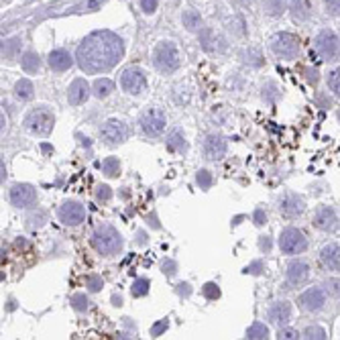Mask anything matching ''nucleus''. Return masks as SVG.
<instances>
[{
	"label": "nucleus",
	"mask_w": 340,
	"mask_h": 340,
	"mask_svg": "<svg viewBox=\"0 0 340 340\" xmlns=\"http://www.w3.org/2000/svg\"><path fill=\"white\" fill-rule=\"evenodd\" d=\"M306 77H308L310 84H316V82H318V69L308 67V69H306Z\"/></svg>",
	"instance_id": "49530a36"
},
{
	"label": "nucleus",
	"mask_w": 340,
	"mask_h": 340,
	"mask_svg": "<svg viewBox=\"0 0 340 340\" xmlns=\"http://www.w3.org/2000/svg\"><path fill=\"white\" fill-rule=\"evenodd\" d=\"M14 94L20 100H31L33 94H35V88H33V84L29 80H18L16 86H14Z\"/></svg>",
	"instance_id": "393cba45"
},
{
	"label": "nucleus",
	"mask_w": 340,
	"mask_h": 340,
	"mask_svg": "<svg viewBox=\"0 0 340 340\" xmlns=\"http://www.w3.org/2000/svg\"><path fill=\"white\" fill-rule=\"evenodd\" d=\"M92 247L104 257H112L122 251V237L114 226L102 224L92 234Z\"/></svg>",
	"instance_id": "f03ea898"
},
{
	"label": "nucleus",
	"mask_w": 340,
	"mask_h": 340,
	"mask_svg": "<svg viewBox=\"0 0 340 340\" xmlns=\"http://www.w3.org/2000/svg\"><path fill=\"white\" fill-rule=\"evenodd\" d=\"M120 86L126 94H133V96H139L145 92L147 88V77L145 73L139 69V67H126L122 73H120Z\"/></svg>",
	"instance_id": "6e6552de"
},
{
	"label": "nucleus",
	"mask_w": 340,
	"mask_h": 340,
	"mask_svg": "<svg viewBox=\"0 0 340 340\" xmlns=\"http://www.w3.org/2000/svg\"><path fill=\"white\" fill-rule=\"evenodd\" d=\"M261 249H263V251H269L271 249V241H269V237H261Z\"/></svg>",
	"instance_id": "8fccbe9b"
},
{
	"label": "nucleus",
	"mask_w": 340,
	"mask_h": 340,
	"mask_svg": "<svg viewBox=\"0 0 340 340\" xmlns=\"http://www.w3.org/2000/svg\"><path fill=\"white\" fill-rule=\"evenodd\" d=\"M96 198H98V202H108L112 198V190L108 186H98L96 188Z\"/></svg>",
	"instance_id": "4c0bfd02"
},
{
	"label": "nucleus",
	"mask_w": 340,
	"mask_h": 340,
	"mask_svg": "<svg viewBox=\"0 0 340 340\" xmlns=\"http://www.w3.org/2000/svg\"><path fill=\"white\" fill-rule=\"evenodd\" d=\"M69 302H71V306H73V308H75L77 312H84V310L88 308V298H86V296H82V294L73 296V298H71Z\"/></svg>",
	"instance_id": "e433bc0d"
},
{
	"label": "nucleus",
	"mask_w": 340,
	"mask_h": 340,
	"mask_svg": "<svg viewBox=\"0 0 340 340\" xmlns=\"http://www.w3.org/2000/svg\"><path fill=\"white\" fill-rule=\"evenodd\" d=\"M100 135L108 145H118L126 139V124L122 120H114V118L106 120L104 126L100 128Z\"/></svg>",
	"instance_id": "9b49d317"
},
{
	"label": "nucleus",
	"mask_w": 340,
	"mask_h": 340,
	"mask_svg": "<svg viewBox=\"0 0 340 340\" xmlns=\"http://www.w3.org/2000/svg\"><path fill=\"white\" fill-rule=\"evenodd\" d=\"M328 88H330V92L334 96L340 98V67H336V69H332L328 73Z\"/></svg>",
	"instance_id": "2f4dec72"
},
{
	"label": "nucleus",
	"mask_w": 340,
	"mask_h": 340,
	"mask_svg": "<svg viewBox=\"0 0 340 340\" xmlns=\"http://www.w3.org/2000/svg\"><path fill=\"white\" fill-rule=\"evenodd\" d=\"M167 328H169V322H167V318H165V320L157 322V324L151 328V336H161V334H163Z\"/></svg>",
	"instance_id": "ea45409f"
},
{
	"label": "nucleus",
	"mask_w": 340,
	"mask_h": 340,
	"mask_svg": "<svg viewBox=\"0 0 340 340\" xmlns=\"http://www.w3.org/2000/svg\"><path fill=\"white\" fill-rule=\"evenodd\" d=\"M314 49L324 61H332L340 55V39L330 29H324L314 39Z\"/></svg>",
	"instance_id": "39448f33"
},
{
	"label": "nucleus",
	"mask_w": 340,
	"mask_h": 340,
	"mask_svg": "<svg viewBox=\"0 0 340 340\" xmlns=\"http://www.w3.org/2000/svg\"><path fill=\"white\" fill-rule=\"evenodd\" d=\"M263 8L267 14L271 16H279L285 12V0H265L263 2Z\"/></svg>",
	"instance_id": "cd10ccee"
},
{
	"label": "nucleus",
	"mask_w": 340,
	"mask_h": 340,
	"mask_svg": "<svg viewBox=\"0 0 340 340\" xmlns=\"http://www.w3.org/2000/svg\"><path fill=\"white\" fill-rule=\"evenodd\" d=\"M102 171H104V175H108V177H116L118 171H120V163H118L116 157H108V159H104L102 161Z\"/></svg>",
	"instance_id": "c85d7f7f"
},
{
	"label": "nucleus",
	"mask_w": 340,
	"mask_h": 340,
	"mask_svg": "<svg viewBox=\"0 0 340 340\" xmlns=\"http://www.w3.org/2000/svg\"><path fill=\"white\" fill-rule=\"evenodd\" d=\"M86 283H88V287H90V292H98L100 287L104 285L102 277H98V275H90V277L86 279Z\"/></svg>",
	"instance_id": "58836bf2"
},
{
	"label": "nucleus",
	"mask_w": 340,
	"mask_h": 340,
	"mask_svg": "<svg viewBox=\"0 0 340 340\" xmlns=\"http://www.w3.org/2000/svg\"><path fill=\"white\" fill-rule=\"evenodd\" d=\"M35 200H37V192L29 184H14L10 188V202L16 208H27L35 204Z\"/></svg>",
	"instance_id": "f8f14e48"
},
{
	"label": "nucleus",
	"mask_w": 340,
	"mask_h": 340,
	"mask_svg": "<svg viewBox=\"0 0 340 340\" xmlns=\"http://www.w3.org/2000/svg\"><path fill=\"white\" fill-rule=\"evenodd\" d=\"M204 155L206 159L218 161L226 155V141L220 135H208L204 141Z\"/></svg>",
	"instance_id": "2eb2a0df"
},
{
	"label": "nucleus",
	"mask_w": 340,
	"mask_h": 340,
	"mask_svg": "<svg viewBox=\"0 0 340 340\" xmlns=\"http://www.w3.org/2000/svg\"><path fill=\"white\" fill-rule=\"evenodd\" d=\"M308 241L304 237V232L298 228H285L279 237V249L285 255H298L302 251H306Z\"/></svg>",
	"instance_id": "0eeeda50"
},
{
	"label": "nucleus",
	"mask_w": 340,
	"mask_h": 340,
	"mask_svg": "<svg viewBox=\"0 0 340 340\" xmlns=\"http://www.w3.org/2000/svg\"><path fill=\"white\" fill-rule=\"evenodd\" d=\"M298 336H300L298 330H292V328H281L279 334H277L279 340H294V338H298Z\"/></svg>",
	"instance_id": "a19ab883"
},
{
	"label": "nucleus",
	"mask_w": 340,
	"mask_h": 340,
	"mask_svg": "<svg viewBox=\"0 0 340 340\" xmlns=\"http://www.w3.org/2000/svg\"><path fill=\"white\" fill-rule=\"evenodd\" d=\"M261 271H263V265H261V263H253V265H249L245 269V273H253V275H259Z\"/></svg>",
	"instance_id": "09e8293b"
},
{
	"label": "nucleus",
	"mask_w": 340,
	"mask_h": 340,
	"mask_svg": "<svg viewBox=\"0 0 340 340\" xmlns=\"http://www.w3.org/2000/svg\"><path fill=\"white\" fill-rule=\"evenodd\" d=\"M290 10H292L294 20H308V18H310V10H312V6H310L308 0H292Z\"/></svg>",
	"instance_id": "4be33fe9"
},
{
	"label": "nucleus",
	"mask_w": 340,
	"mask_h": 340,
	"mask_svg": "<svg viewBox=\"0 0 340 340\" xmlns=\"http://www.w3.org/2000/svg\"><path fill=\"white\" fill-rule=\"evenodd\" d=\"M196 179H198L200 188H204V190H206V188H210V186H212V181H214V179H212V173H210V171H206V169L198 171V177H196Z\"/></svg>",
	"instance_id": "c9c22d12"
},
{
	"label": "nucleus",
	"mask_w": 340,
	"mask_h": 340,
	"mask_svg": "<svg viewBox=\"0 0 340 340\" xmlns=\"http://www.w3.org/2000/svg\"><path fill=\"white\" fill-rule=\"evenodd\" d=\"M184 24H186L190 31H198L200 24H202V16H200L196 10H186V12H184Z\"/></svg>",
	"instance_id": "c756f323"
},
{
	"label": "nucleus",
	"mask_w": 340,
	"mask_h": 340,
	"mask_svg": "<svg viewBox=\"0 0 340 340\" xmlns=\"http://www.w3.org/2000/svg\"><path fill=\"white\" fill-rule=\"evenodd\" d=\"M300 304L308 312H318L326 304V294H324V290H320V287H312V290H308L300 296Z\"/></svg>",
	"instance_id": "dca6fc26"
},
{
	"label": "nucleus",
	"mask_w": 340,
	"mask_h": 340,
	"mask_svg": "<svg viewBox=\"0 0 340 340\" xmlns=\"http://www.w3.org/2000/svg\"><path fill=\"white\" fill-rule=\"evenodd\" d=\"M149 287H151L149 279H137V281L133 283V298H143V296H147V294H149Z\"/></svg>",
	"instance_id": "473e14b6"
},
{
	"label": "nucleus",
	"mask_w": 340,
	"mask_h": 340,
	"mask_svg": "<svg viewBox=\"0 0 340 340\" xmlns=\"http://www.w3.org/2000/svg\"><path fill=\"white\" fill-rule=\"evenodd\" d=\"M310 275V267L304 263V261H292L290 265H287V281L290 283H302L306 281Z\"/></svg>",
	"instance_id": "412c9836"
},
{
	"label": "nucleus",
	"mask_w": 340,
	"mask_h": 340,
	"mask_svg": "<svg viewBox=\"0 0 340 340\" xmlns=\"http://www.w3.org/2000/svg\"><path fill=\"white\" fill-rule=\"evenodd\" d=\"M253 218H255V224H257V226H263V224L267 222V216H265V212L261 210V208H257V210H255V216H253Z\"/></svg>",
	"instance_id": "a18cd8bd"
},
{
	"label": "nucleus",
	"mask_w": 340,
	"mask_h": 340,
	"mask_svg": "<svg viewBox=\"0 0 340 340\" xmlns=\"http://www.w3.org/2000/svg\"><path fill=\"white\" fill-rule=\"evenodd\" d=\"M314 226L318 230H324V232H332L338 228V218H336V212L332 210L330 206H320L316 212H314Z\"/></svg>",
	"instance_id": "ddd939ff"
},
{
	"label": "nucleus",
	"mask_w": 340,
	"mask_h": 340,
	"mask_svg": "<svg viewBox=\"0 0 340 340\" xmlns=\"http://www.w3.org/2000/svg\"><path fill=\"white\" fill-rule=\"evenodd\" d=\"M304 208H306L304 200H302L300 196H296V194H285V196L279 200V212H281V216H285V218H296V216H300V214L304 212Z\"/></svg>",
	"instance_id": "4468645a"
},
{
	"label": "nucleus",
	"mask_w": 340,
	"mask_h": 340,
	"mask_svg": "<svg viewBox=\"0 0 340 340\" xmlns=\"http://www.w3.org/2000/svg\"><path fill=\"white\" fill-rule=\"evenodd\" d=\"M124 53V45L112 31H96L88 35L75 51V59L86 73H102L112 69Z\"/></svg>",
	"instance_id": "f257e3e1"
},
{
	"label": "nucleus",
	"mask_w": 340,
	"mask_h": 340,
	"mask_svg": "<svg viewBox=\"0 0 340 340\" xmlns=\"http://www.w3.org/2000/svg\"><path fill=\"white\" fill-rule=\"evenodd\" d=\"M165 126H167V118H165V114H163L161 110L149 108V110L143 112V116H141V128L145 130V135H149V137H159L163 130H165Z\"/></svg>",
	"instance_id": "1a4fd4ad"
},
{
	"label": "nucleus",
	"mask_w": 340,
	"mask_h": 340,
	"mask_svg": "<svg viewBox=\"0 0 340 340\" xmlns=\"http://www.w3.org/2000/svg\"><path fill=\"white\" fill-rule=\"evenodd\" d=\"M88 98H90V86H88V82L82 80V77L73 80L71 86H69V90H67V102L71 104V106H80V104H84Z\"/></svg>",
	"instance_id": "f3484780"
},
{
	"label": "nucleus",
	"mask_w": 340,
	"mask_h": 340,
	"mask_svg": "<svg viewBox=\"0 0 340 340\" xmlns=\"http://www.w3.org/2000/svg\"><path fill=\"white\" fill-rule=\"evenodd\" d=\"M161 269H163L165 275H173V273H175V263H173V261H165Z\"/></svg>",
	"instance_id": "de8ad7c7"
},
{
	"label": "nucleus",
	"mask_w": 340,
	"mask_h": 340,
	"mask_svg": "<svg viewBox=\"0 0 340 340\" xmlns=\"http://www.w3.org/2000/svg\"><path fill=\"white\" fill-rule=\"evenodd\" d=\"M20 65H22V69L27 71V73H37L39 71V67H41V61H39V55L37 53H24L22 55V59H20Z\"/></svg>",
	"instance_id": "b1692460"
},
{
	"label": "nucleus",
	"mask_w": 340,
	"mask_h": 340,
	"mask_svg": "<svg viewBox=\"0 0 340 340\" xmlns=\"http://www.w3.org/2000/svg\"><path fill=\"white\" fill-rule=\"evenodd\" d=\"M338 120H340V110H338Z\"/></svg>",
	"instance_id": "3c124183"
},
{
	"label": "nucleus",
	"mask_w": 340,
	"mask_h": 340,
	"mask_svg": "<svg viewBox=\"0 0 340 340\" xmlns=\"http://www.w3.org/2000/svg\"><path fill=\"white\" fill-rule=\"evenodd\" d=\"M247 338H251V340H265V338H269V328L263 322H255L247 330Z\"/></svg>",
	"instance_id": "bb28decb"
},
{
	"label": "nucleus",
	"mask_w": 340,
	"mask_h": 340,
	"mask_svg": "<svg viewBox=\"0 0 340 340\" xmlns=\"http://www.w3.org/2000/svg\"><path fill=\"white\" fill-rule=\"evenodd\" d=\"M269 47H271V51L277 57L294 59L300 53V39L296 35H292V33H277V35L271 37Z\"/></svg>",
	"instance_id": "423d86ee"
},
{
	"label": "nucleus",
	"mask_w": 340,
	"mask_h": 340,
	"mask_svg": "<svg viewBox=\"0 0 340 340\" xmlns=\"http://www.w3.org/2000/svg\"><path fill=\"white\" fill-rule=\"evenodd\" d=\"M49 65H51V69H55V71H65V69H69L73 65V59H71V55L67 53L65 49H55V51H51L49 53Z\"/></svg>",
	"instance_id": "aec40b11"
},
{
	"label": "nucleus",
	"mask_w": 340,
	"mask_h": 340,
	"mask_svg": "<svg viewBox=\"0 0 340 340\" xmlns=\"http://www.w3.org/2000/svg\"><path fill=\"white\" fill-rule=\"evenodd\" d=\"M330 14H340V0H324Z\"/></svg>",
	"instance_id": "c03bdc74"
},
{
	"label": "nucleus",
	"mask_w": 340,
	"mask_h": 340,
	"mask_svg": "<svg viewBox=\"0 0 340 340\" xmlns=\"http://www.w3.org/2000/svg\"><path fill=\"white\" fill-rule=\"evenodd\" d=\"M304 338H310V340H322V338H326V330L324 328H320V326H308L306 330H304Z\"/></svg>",
	"instance_id": "72a5a7b5"
},
{
	"label": "nucleus",
	"mask_w": 340,
	"mask_h": 340,
	"mask_svg": "<svg viewBox=\"0 0 340 340\" xmlns=\"http://www.w3.org/2000/svg\"><path fill=\"white\" fill-rule=\"evenodd\" d=\"M167 147L171 151H179V153H184L188 149L186 139H184V135H181L179 130H171V133L167 135Z\"/></svg>",
	"instance_id": "5701e85b"
},
{
	"label": "nucleus",
	"mask_w": 340,
	"mask_h": 340,
	"mask_svg": "<svg viewBox=\"0 0 340 340\" xmlns=\"http://www.w3.org/2000/svg\"><path fill=\"white\" fill-rule=\"evenodd\" d=\"M202 294H204L208 300H218V298H220V290H218L216 283H206V285L202 287Z\"/></svg>",
	"instance_id": "f704fd0d"
},
{
	"label": "nucleus",
	"mask_w": 340,
	"mask_h": 340,
	"mask_svg": "<svg viewBox=\"0 0 340 340\" xmlns=\"http://www.w3.org/2000/svg\"><path fill=\"white\" fill-rule=\"evenodd\" d=\"M84 218H86V208L80 202L67 200V202L61 204V208H59V220L65 226H77V224L84 222Z\"/></svg>",
	"instance_id": "9d476101"
},
{
	"label": "nucleus",
	"mask_w": 340,
	"mask_h": 340,
	"mask_svg": "<svg viewBox=\"0 0 340 340\" xmlns=\"http://www.w3.org/2000/svg\"><path fill=\"white\" fill-rule=\"evenodd\" d=\"M157 0H141V8L147 12V14H151V12H155L157 10Z\"/></svg>",
	"instance_id": "37998d69"
},
{
	"label": "nucleus",
	"mask_w": 340,
	"mask_h": 340,
	"mask_svg": "<svg viewBox=\"0 0 340 340\" xmlns=\"http://www.w3.org/2000/svg\"><path fill=\"white\" fill-rule=\"evenodd\" d=\"M153 63H155L157 69L163 71V73L175 71L177 65H179L177 47L171 41H161L159 45L155 47V51H153Z\"/></svg>",
	"instance_id": "7ed1b4c3"
},
{
	"label": "nucleus",
	"mask_w": 340,
	"mask_h": 340,
	"mask_svg": "<svg viewBox=\"0 0 340 340\" xmlns=\"http://www.w3.org/2000/svg\"><path fill=\"white\" fill-rule=\"evenodd\" d=\"M18 49H20V39H18V37L8 39L6 43H2V55H4L6 59H12V57L16 55Z\"/></svg>",
	"instance_id": "7c9ffc66"
},
{
	"label": "nucleus",
	"mask_w": 340,
	"mask_h": 340,
	"mask_svg": "<svg viewBox=\"0 0 340 340\" xmlns=\"http://www.w3.org/2000/svg\"><path fill=\"white\" fill-rule=\"evenodd\" d=\"M322 265L330 271H340V247L338 245H326L320 251Z\"/></svg>",
	"instance_id": "6ab92c4d"
},
{
	"label": "nucleus",
	"mask_w": 340,
	"mask_h": 340,
	"mask_svg": "<svg viewBox=\"0 0 340 340\" xmlns=\"http://www.w3.org/2000/svg\"><path fill=\"white\" fill-rule=\"evenodd\" d=\"M326 290H328L332 296H340V281H338V279H328V281H326Z\"/></svg>",
	"instance_id": "79ce46f5"
},
{
	"label": "nucleus",
	"mask_w": 340,
	"mask_h": 340,
	"mask_svg": "<svg viewBox=\"0 0 340 340\" xmlns=\"http://www.w3.org/2000/svg\"><path fill=\"white\" fill-rule=\"evenodd\" d=\"M53 124H55V116L47 106L35 108L33 112L27 114V118H24V126L39 137H47L51 133V128H53Z\"/></svg>",
	"instance_id": "20e7f679"
},
{
	"label": "nucleus",
	"mask_w": 340,
	"mask_h": 340,
	"mask_svg": "<svg viewBox=\"0 0 340 340\" xmlns=\"http://www.w3.org/2000/svg\"><path fill=\"white\" fill-rule=\"evenodd\" d=\"M112 90H114V84L108 80V77H100V80L94 82V94H96V98H106Z\"/></svg>",
	"instance_id": "a878e982"
},
{
	"label": "nucleus",
	"mask_w": 340,
	"mask_h": 340,
	"mask_svg": "<svg viewBox=\"0 0 340 340\" xmlns=\"http://www.w3.org/2000/svg\"><path fill=\"white\" fill-rule=\"evenodd\" d=\"M269 320L273 322V324H277V326H285L287 322H290V318H292V306L287 304V302H275L271 308H269Z\"/></svg>",
	"instance_id": "a211bd4d"
}]
</instances>
